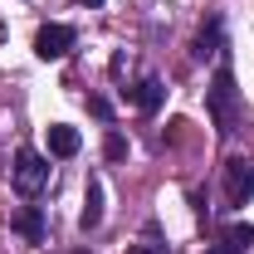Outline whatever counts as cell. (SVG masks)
<instances>
[{"label":"cell","mask_w":254,"mask_h":254,"mask_svg":"<svg viewBox=\"0 0 254 254\" xmlns=\"http://www.w3.org/2000/svg\"><path fill=\"white\" fill-rule=\"evenodd\" d=\"M78 5H88V10H98V5H103V0H78Z\"/></svg>","instance_id":"cell-14"},{"label":"cell","mask_w":254,"mask_h":254,"mask_svg":"<svg viewBox=\"0 0 254 254\" xmlns=\"http://www.w3.org/2000/svg\"><path fill=\"white\" fill-rule=\"evenodd\" d=\"M15 230H20L30 245H39V240H44V210H39V205H25V210L15 215Z\"/></svg>","instance_id":"cell-7"},{"label":"cell","mask_w":254,"mask_h":254,"mask_svg":"<svg viewBox=\"0 0 254 254\" xmlns=\"http://www.w3.org/2000/svg\"><path fill=\"white\" fill-rule=\"evenodd\" d=\"M78 147H83V142H78V132H73L68 123H54V127H49V152H54V157H73Z\"/></svg>","instance_id":"cell-6"},{"label":"cell","mask_w":254,"mask_h":254,"mask_svg":"<svg viewBox=\"0 0 254 254\" xmlns=\"http://www.w3.org/2000/svg\"><path fill=\"white\" fill-rule=\"evenodd\" d=\"M127 254H166V245L157 240V230H147V235H142V245H132Z\"/></svg>","instance_id":"cell-11"},{"label":"cell","mask_w":254,"mask_h":254,"mask_svg":"<svg viewBox=\"0 0 254 254\" xmlns=\"http://www.w3.org/2000/svg\"><path fill=\"white\" fill-rule=\"evenodd\" d=\"M73 44H78V34L68 25H44L34 34V54L39 59H64V54H73Z\"/></svg>","instance_id":"cell-3"},{"label":"cell","mask_w":254,"mask_h":254,"mask_svg":"<svg viewBox=\"0 0 254 254\" xmlns=\"http://www.w3.org/2000/svg\"><path fill=\"white\" fill-rule=\"evenodd\" d=\"M205 113H210V123H215L220 137H230V132L240 127V88H235L230 64L215 68V78H210V88H205Z\"/></svg>","instance_id":"cell-1"},{"label":"cell","mask_w":254,"mask_h":254,"mask_svg":"<svg viewBox=\"0 0 254 254\" xmlns=\"http://www.w3.org/2000/svg\"><path fill=\"white\" fill-rule=\"evenodd\" d=\"M68 254H88V250H68Z\"/></svg>","instance_id":"cell-15"},{"label":"cell","mask_w":254,"mask_h":254,"mask_svg":"<svg viewBox=\"0 0 254 254\" xmlns=\"http://www.w3.org/2000/svg\"><path fill=\"white\" fill-rule=\"evenodd\" d=\"M103 152H108V161H123V157H127V137H123V132H108Z\"/></svg>","instance_id":"cell-10"},{"label":"cell","mask_w":254,"mask_h":254,"mask_svg":"<svg viewBox=\"0 0 254 254\" xmlns=\"http://www.w3.org/2000/svg\"><path fill=\"white\" fill-rule=\"evenodd\" d=\"M78 225H83V230H98V225H103V181H88V200H83Z\"/></svg>","instance_id":"cell-8"},{"label":"cell","mask_w":254,"mask_h":254,"mask_svg":"<svg viewBox=\"0 0 254 254\" xmlns=\"http://www.w3.org/2000/svg\"><path fill=\"white\" fill-rule=\"evenodd\" d=\"M250 195H254V161L235 157L225 166V200H230V205H245Z\"/></svg>","instance_id":"cell-4"},{"label":"cell","mask_w":254,"mask_h":254,"mask_svg":"<svg viewBox=\"0 0 254 254\" xmlns=\"http://www.w3.org/2000/svg\"><path fill=\"white\" fill-rule=\"evenodd\" d=\"M10 181L20 195H39V190L49 186V161L39 157L34 147H20L15 152V166H10Z\"/></svg>","instance_id":"cell-2"},{"label":"cell","mask_w":254,"mask_h":254,"mask_svg":"<svg viewBox=\"0 0 254 254\" xmlns=\"http://www.w3.org/2000/svg\"><path fill=\"white\" fill-rule=\"evenodd\" d=\"M205 254H235V250H230V245H225V240H220V245H210V250H205Z\"/></svg>","instance_id":"cell-13"},{"label":"cell","mask_w":254,"mask_h":254,"mask_svg":"<svg viewBox=\"0 0 254 254\" xmlns=\"http://www.w3.org/2000/svg\"><path fill=\"white\" fill-rule=\"evenodd\" d=\"M161 98H166V83H161V78H152V73H147V78L132 88V103H137V113H147V118L161 108Z\"/></svg>","instance_id":"cell-5"},{"label":"cell","mask_w":254,"mask_h":254,"mask_svg":"<svg viewBox=\"0 0 254 254\" xmlns=\"http://www.w3.org/2000/svg\"><path fill=\"white\" fill-rule=\"evenodd\" d=\"M88 113H93V118H103V123H108V118H113V103H108V98H88Z\"/></svg>","instance_id":"cell-12"},{"label":"cell","mask_w":254,"mask_h":254,"mask_svg":"<svg viewBox=\"0 0 254 254\" xmlns=\"http://www.w3.org/2000/svg\"><path fill=\"white\" fill-rule=\"evenodd\" d=\"M220 240H225V245H230L235 254H245V250L254 245V225H240V220H235V225H225V235H220Z\"/></svg>","instance_id":"cell-9"}]
</instances>
